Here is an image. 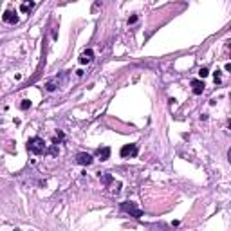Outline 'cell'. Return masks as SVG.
Listing matches in <instances>:
<instances>
[{
	"label": "cell",
	"instance_id": "1",
	"mask_svg": "<svg viewBox=\"0 0 231 231\" xmlns=\"http://www.w3.org/2000/svg\"><path fill=\"white\" fill-rule=\"evenodd\" d=\"M45 148H47L45 141H43L42 137H38V136L31 137V139L27 141V150H29L31 154H34V155H40V154H43V152H45Z\"/></svg>",
	"mask_w": 231,
	"mask_h": 231
},
{
	"label": "cell",
	"instance_id": "2",
	"mask_svg": "<svg viewBox=\"0 0 231 231\" xmlns=\"http://www.w3.org/2000/svg\"><path fill=\"white\" fill-rule=\"evenodd\" d=\"M121 211H125V213H130L132 217H136V219H141L143 217V211L137 208L134 202H121Z\"/></svg>",
	"mask_w": 231,
	"mask_h": 231
},
{
	"label": "cell",
	"instance_id": "3",
	"mask_svg": "<svg viewBox=\"0 0 231 231\" xmlns=\"http://www.w3.org/2000/svg\"><path fill=\"white\" fill-rule=\"evenodd\" d=\"M121 157H136L137 155V145H125L121 148Z\"/></svg>",
	"mask_w": 231,
	"mask_h": 231
},
{
	"label": "cell",
	"instance_id": "4",
	"mask_svg": "<svg viewBox=\"0 0 231 231\" xmlns=\"http://www.w3.org/2000/svg\"><path fill=\"white\" fill-rule=\"evenodd\" d=\"M76 163L81 164V166H89V164H92V155H90V154H85V152H80V154L76 155Z\"/></svg>",
	"mask_w": 231,
	"mask_h": 231
},
{
	"label": "cell",
	"instance_id": "5",
	"mask_svg": "<svg viewBox=\"0 0 231 231\" xmlns=\"http://www.w3.org/2000/svg\"><path fill=\"white\" fill-rule=\"evenodd\" d=\"M2 18H4V22H6V24H11V25L18 24V16H16V13H15V11H6Z\"/></svg>",
	"mask_w": 231,
	"mask_h": 231
},
{
	"label": "cell",
	"instance_id": "6",
	"mask_svg": "<svg viewBox=\"0 0 231 231\" xmlns=\"http://www.w3.org/2000/svg\"><path fill=\"white\" fill-rule=\"evenodd\" d=\"M204 87H206V85L202 83V81H200V80H191V90H193V94H202V92H204Z\"/></svg>",
	"mask_w": 231,
	"mask_h": 231
},
{
	"label": "cell",
	"instance_id": "7",
	"mask_svg": "<svg viewBox=\"0 0 231 231\" xmlns=\"http://www.w3.org/2000/svg\"><path fill=\"white\" fill-rule=\"evenodd\" d=\"M92 58H94L92 49H87V51H83L81 56H80V63H90V62H92Z\"/></svg>",
	"mask_w": 231,
	"mask_h": 231
},
{
	"label": "cell",
	"instance_id": "8",
	"mask_svg": "<svg viewBox=\"0 0 231 231\" xmlns=\"http://www.w3.org/2000/svg\"><path fill=\"white\" fill-rule=\"evenodd\" d=\"M33 7H34V0H24L20 6V11L22 13H29Z\"/></svg>",
	"mask_w": 231,
	"mask_h": 231
},
{
	"label": "cell",
	"instance_id": "9",
	"mask_svg": "<svg viewBox=\"0 0 231 231\" xmlns=\"http://www.w3.org/2000/svg\"><path fill=\"white\" fill-rule=\"evenodd\" d=\"M98 157L101 159V161H107V159L110 157V148H108V146L99 148V150H98Z\"/></svg>",
	"mask_w": 231,
	"mask_h": 231
},
{
	"label": "cell",
	"instance_id": "10",
	"mask_svg": "<svg viewBox=\"0 0 231 231\" xmlns=\"http://www.w3.org/2000/svg\"><path fill=\"white\" fill-rule=\"evenodd\" d=\"M20 108H22V110H27V108H31V101H29V99H24V101L20 103Z\"/></svg>",
	"mask_w": 231,
	"mask_h": 231
},
{
	"label": "cell",
	"instance_id": "11",
	"mask_svg": "<svg viewBox=\"0 0 231 231\" xmlns=\"http://www.w3.org/2000/svg\"><path fill=\"white\" fill-rule=\"evenodd\" d=\"M208 74H210V71H208V67H202V69L199 71V76H200V78H206Z\"/></svg>",
	"mask_w": 231,
	"mask_h": 231
},
{
	"label": "cell",
	"instance_id": "12",
	"mask_svg": "<svg viewBox=\"0 0 231 231\" xmlns=\"http://www.w3.org/2000/svg\"><path fill=\"white\" fill-rule=\"evenodd\" d=\"M119 190H121V182H116L114 186H112V191H114V193H119Z\"/></svg>",
	"mask_w": 231,
	"mask_h": 231
},
{
	"label": "cell",
	"instance_id": "13",
	"mask_svg": "<svg viewBox=\"0 0 231 231\" xmlns=\"http://www.w3.org/2000/svg\"><path fill=\"white\" fill-rule=\"evenodd\" d=\"M101 181H103L105 184H110V182H112V175H105V177L101 179Z\"/></svg>",
	"mask_w": 231,
	"mask_h": 231
},
{
	"label": "cell",
	"instance_id": "14",
	"mask_svg": "<svg viewBox=\"0 0 231 231\" xmlns=\"http://www.w3.org/2000/svg\"><path fill=\"white\" fill-rule=\"evenodd\" d=\"M222 80H220V71H217L215 72V83H220Z\"/></svg>",
	"mask_w": 231,
	"mask_h": 231
},
{
	"label": "cell",
	"instance_id": "15",
	"mask_svg": "<svg viewBox=\"0 0 231 231\" xmlns=\"http://www.w3.org/2000/svg\"><path fill=\"white\" fill-rule=\"evenodd\" d=\"M49 154H51V155H58V148H56V146H53L51 150H49Z\"/></svg>",
	"mask_w": 231,
	"mask_h": 231
},
{
	"label": "cell",
	"instance_id": "16",
	"mask_svg": "<svg viewBox=\"0 0 231 231\" xmlns=\"http://www.w3.org/2000/svg\"><path fill=\"white\" fill-rule=\"evenodd\" d=\"M136 22H137V15H134V16L128 18V24H136Z\"/></svg>",
	"mask_w": 231,
	"mask_h": 231
},
{
	"label": "cell",
	"instance_id": "17",
	"mask_svg": "<svg viewBox=\"0 0 231 231\" xmlns=\"http://www.w3.org/2000/svg\"><path fill=\"white\" fill-rule=\"evenodd\" d=\"M224 69H226L228 72H231V63H226V67H224Z\"/></svg>",
	"mask_w": 231,
	"mask_h": 231
},
{
	"label": "cell",
	"instance_id": "18",
	"mask_svg": "<svg viewBox=\"0 0 231 231\" xmlns=\"http://www.w3.org/2000/svg\"><path fill=\"white\" fill-rule=\"evenodd\" d=\"M228 159H229V163H231V148L228 150Z\"/></svg>",
	"mask_w": 231,
	"mask_h": 231
},
{
	"label": "cell",
	"instance_id": "19",
	"mask_svg": "<svg viewBox=\"0 0 231 231\" xmlns=\"http://www.w3.org/2000/svg\"><path fill=\"white\" fill-rule=\"evenodd\" d=\"M228 128H229V130H231V121H229V123H228Z\"/></svg>",
	"mask_w": 231,
	"mask_h": 231
},
{
	"label": "cell",
	"instance_id": "20",
	"mask_svg": "<svg viewBox=\"0 0 231 231\" xmlns=\"http://www.w3.org/2000/svg\"><path fill=\"white\" fill-rule=\"evenodd\" d=\"M228 47H229V53H231V42H229V43H228Z\"/></svg>",
	"mask_w": 231,
	"mask_h": 231
},
{
	"label": "cell",
	"instance_id": "21",
	"mask_svg": "<svg viewBox=\"0 0 231 231\" xmlns=\"http://www.w3.org/2000/svg\"><path fill=\"white\" fill-rule=\"evenodd\" d=\"M229 99H231V94H229Z\"/></svg>",
	"mask_w": 231,
	"mask_h": 231
}]
</instances>
